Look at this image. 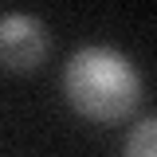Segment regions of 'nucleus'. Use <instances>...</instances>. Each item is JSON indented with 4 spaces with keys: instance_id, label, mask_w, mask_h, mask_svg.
<instances>
[{
    "instance_id": "f257e3e1",
    "label": "nucleus",
    "mask_w": 157,
    "mask_h": 157,
    "mask_svg": "<svg viewBox=\"0 0 157 157\" xmlns=\"http://www.w3.org/2000/svg\"><path fill=\"white\" fill-rule=\"evenodd\" d=\"M63 94L90 122H122L141 102V75L114 47H78L63 71Z\"/></svg>"
},
{
    "instance_id": "f03ea898",
    "label": "nucleus",
    "mask_w": 157,
    "mask_h": 157,
    "mask_svg": "<svg viewBox=\"0 0 157 157\" xmlns=\"http://www.w3.org/2000/svg\"><path fill=\"white\" fill-rule=\"evenodd\" d=\"M47 24L32 12H4L0 16V67L4 71H36L47 55Z\"/></svg>"
},
{
    "instance_id": "7ed1b4c3",
    "label": "nucleus",
    "mask_w": 157,
    "mask_h": 157,
    "mask_svg": "<svg viewBox=\"0 0 157 157\" xmlns=\"http://www.w3.org/2000/svg\"><path fill=\"white\" fill-rule=\"evenodd\" d=\"M126 157H157V118H145L126 137Z\"/></svg>"
}]
</instances>
